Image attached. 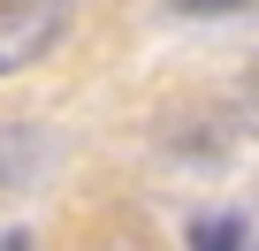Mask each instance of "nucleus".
Here are the masks:
<instances>
[{"label":"nucleus","mask_w":259,"mask_h":251,"mask_svg":"<svg viewBox=\"0 0 259 251\" xmlns=\"http://www.w3.org/2000/svg\"><path fill=\"white\" fill-rule=\"evenodd\" d=\"M183 16H236V8H251V0H176Z\"/></svg>","instance_id":"3"},{"label":"nucleus","mask_w":259,"mask_h":251,"mask_svg":"<svg viewBox=\"0 0 259 251\" xmlns=\"http://www.w3.org/2000/svg\"><path fill=\"white\" fill-rule=\"evenodd\" d=\"M76 23V0H0V76L46 61Z\"/></svg>","instance_id":"1"},{"label":"nucleus","mask_w":259,"mask_h":251,"mask_svg":"<svg viewBox=\"0 0 259 251\" xmlns=\"http://www.w3.org/2000/svg\"><path fill=\"white\" fill-rule=\"evenodd\" d=\"M191 251H244V221H229V213L191 221Z\"/></svg>","instance_id":"2"}]
</instances>
